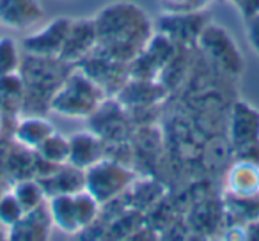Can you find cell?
<instances>
[{"label": "cell", "instance_id": "cell-1", "mask_svg": "<svg viewBox=\"0 0 259 241\" xmlns=\"http://www.w3.org/2000/svg\"><path fill=\"white\" fill-rule=\"evenodd\" d=\"M96 50L112 61L130 64L141 55L155 34V27L148 13L134 2H112L98 11Z\"/></svg>", "mask_w": 259, "mask_h": 241}, {"label": "cell", "instance_id": "cell-2", "mask_svg": "<svg viewBox=\"0 0 259 241\" xmlns=\"http://www.w3.org/2000/svg\"><path fill=\"white\" fill-rule=\"evenodd\" d=\"M105 101L107 92L82 68H76L57 87L50 100V108L62 117L91 119Z\"/></svg>", "mask_w": 259, "mask_h": 241}, {"label": "cell", "instance_id": "cell-3", "mask_svg": "<svg viewBox=\"0 0 259 241\" xmlns=\"http://www.w3.org/2000/svg\"><path fill=\"white\" fill-rule=\"evenodd\" d=\"M100 206L87 190H78L73 194L52 195L48 201V213L52 225L66 234H75L96 220Z\"/></svg>", "mask_w": 259, "mask_h": 241}, {"label": "cell", "instance_id": "cell-4", "mask_svg": "<svg viewBox=\"0 0 259 241\" xmlns=\"http://www.w3.org/2000/svg\"><path fill=\"white\" fill-rule=\"evenodd\" d=\"M134 181V172L114 160L101 158L83 170V190H87L100 204L115 199Z\"/></svg>", "mask_w": 259, "mask_h": 241}, {"label": "cell", "instance_id": "cell-5", "mask_svg": "<svg viewBox=\"0 0 259 241\" xmlns=\"http://www.w3.org/2000/svg\"><path fill=\"white\" fill-rule=\"evenodd\" d=\"M229 138L240 158L259 163V110L245 101H238L231 110Z\"/></svg>", "mask_w": 259, "mask_h": 241}, {"label": "cell", "instance_id": "cell-6", "mask_svg": "<svg viewBox=\"0 0 259 241\" xmlns=\"http://www.w3.org/2000/svg\"><path fill=\"white\" fill-rule=\"evenodd\" d=\"M199 46L209 55L215 62H219L224 69L229 73H238L243 69V59H241L238 46L234 44L231 34L224 27L217 25V23H206L204 29L201 30L197 37Z\"/></svg>", "mask_w": 259, "mask_h": 241}, {"label": "cell", "instance_id": "cell-7", "mask_svg": "<svg viewBox=\"0 0 259 241\" xmlns=\"http://www.w3.org/2000/svg\"><path fill=\"white\" fill-rule=\"evenodd\" d=\"M71 18L59 16L48 22L43 29L30 34L23 39L22 48L29 57L41 59H59L62 46H64L66 36H68Z\"/></svg>", "mask_w": 259, "mask_h": 241}, {"label": "cell", "instance_id": "cell-8", "mask_svg": "<svg viewBox=\"0 0 259 241\" xmlns=\"http://www.w3.org/2000/svg\"><path fill=\"white\" fill-rule=\"evenodd\" d=\"M174 41L165 34L155 32L146 48L134 62H130V78L155 80V76L172 59Z\"/></svg>", "mask_w": 259, "mask_h": 241}, {"label": "cell", "instance_id": "cell-9", "mask_svg": "<svg viewBox=\"0 0 259 241\" xmlns=\"http://www.w3.org/2000/svg\"><path fill=\"white\" fill-rule=\"evenodd\" d=\"M96 41L98 36L94 18L71 20L59 61H62L64 64H75V62L85 61L96 50Z\"/></svg>", "mask_w": 259, "mask_h": 241}, {"label": "cell", "instance_id": "cell-10", "mask_svg": "<svg viewBox=\"0 0 259 241\" xmlns=\"http://www.w3.org/2000/svg\"><path fill=\"white\" fill-rule=\"evenodd\" d=\"M82 64L80 68L107 92V96L119 92L130 80V64L112 61L103 55L93 54L82 61Z\"/></svg>", "mask_w": 259, "mask_h": 241}, {"label": "cell", "instance_id": "cell-11", "mask_svg": "<svg viewBox=\"0 0 259 241\" xmlns=\"http://www.w3.org/2000/svg\"><path fill=\"white\" fill-rule=\"evenodd\" d=\"M45 18L39 0H0V25L11 30H27Z\"/></svg>", "mask_w": 259, "mask_h": 241}, {"label": "cell", "instance_id": "cell-12", "mask_svg": "<svg viewBox=\"0 0 259 241\" xmlns=\"http://www.w3.org/2000/svg\"><path fill=\"white\" fill-rule=\"evenodd\" d=\"M101 158H103V142L98 133L78 131L69 137V165L85 170Z\"/></svg>", "mask_w": 259, "mask_h": 241}, {"label": "cell", "instance_id": "cell-13", "mask_svg": "<svg viewBox=\"0 0 259 241\" xmlns=\"http://www.w3.org/2000/svg\"><path fill=\"white\" fill-rule=\"evenodd\" d=\"M227 195L254 197L259 195V163L240 158L227 172Z\"/></svg>", "mask_w": 259, "mask_h": 241}, {"label": "cell", "instance_id": "cell-14", "mask_svg": "<svg viewBox=\"0 0 259 241\" xmlns=\"http://www.w3.org/2000/svg\"><path fill=\"white\" fill-rule=\"evenodd\" d=\"M52 225L48 206H39L36 209L25 211V215L9 229L11 239H45Z\"/></svg>", "mask_w": 259, "mask_h": 241}, {"label": "cell", "instance_id": "cell-15", "mask_svg": "<svg viewBox=\"0 0 259 241\" xmlns=\"http://www.w3.org/2000/svg\"><path fill=\"white\" fill-rule=\"evenodd\" d=\"M55 131L50 121L39 117V115H29V117L20 119L15 128V140L22 148L29 151H36L48 137Z\"/></svg>", "mask_w": 259, "mask_h": 241}, {"label": "cell", "instance_id": "cell-16", "mask_svg": "<svg viewBox=\"0 0 259 241\" xmlns=\"http://www.w3.org/2000/svg\"><path fill=\"white\" fill-rule=\"evenodd\" d=\"M34 153L45 163H50L54 167L64 165V163H68L69 158V138L54 131Z\"/></svg>", "mask_w": 259, "mask_h": 241}, {"label": "cell", "instance_id": "cell-17", "mask_svg": "<svg viewBox=\"0 0 259 241\" xmlns=\"http://www.w3.org/2000/svg\"><path fill=\"white\" fill-rule=\"evenodd\" d=\"M11 191L15 194V197L18 199V202L25 211L36 209L47 202V190L41 184V181L37 179H30L29 177V179L16 181Z\"/></svg>", "mask_w": 259, "mask_h": 241}, {"label": "cell", "instance_id": "cell-18", "mask_svg": "<svg viewBox=\"0 0 259 241\" xmlns=\"http://www.w3.org/2000/svg\"><path fill=\"white\" fill-rule=\"evenodd\" d=\"M22 59H20L18 44L13 37H0V76H8L20 71Z\"/></svg>", "mask_w": 259, "mask_h": 241}, {"label": "cell", "instance_id": "cell-19", "mask_svg": "<svg viewBox=\"0 0 259 241\" xmlns=\"http://www.w3.org/2000/svg\"><path fill=\"white\" fill-rule=\"evenodd\" d=\"M23 215H25V209L22 208L13 191H6L0 195V223L2 225L11 229Z\"/></svg>", "mask_w": 259, "mask_h": 241}, {"label": "cell", "instance_id": "cell-20", "mask_svg": "<svg viewBox=\"0 0 259 241\" xmlns=\"http://www.w3.org/2000/svg\"><path fill=\"white\" fill-rule=\"evenodd\" d=\"M245 30H247L248 46L259 57V13L245 18Z\"/></svg>", "mask_w": 259, "mask_h": 241}, {"label": "cell", "instance_id": "cell-21", "mask_svg": "<svg viewBox=\"0 0 259 241\" xmlns=\"http://www.w3.org/2000/svg\"><path fill=\"white\" fill-rule=\"evenodd\" d=\"M204 0H162V6L169 13H185V11H199Z\"/></svg>", "mask_w": 259, "mask_h": 241}, {"label": "cell", "instance_id": "cell-22", "mask_svg": "<svg viewBox=\"0 0 259 241\" xmlns=\"http://www.w3.org/2000/svg\"><path fill=\"white\" fill-rule=\"evenodd\" d=\"M243 230H245V239H259V218L245 223Z\"/></svg>", "mask_w": 259, "mask_h": 241}, {"label": "cell", "instance_id": "cell-23", "mask_svg": "<svg viewBox=\"0 0 259 241\" xmlns=\"http://www.w3.org/2000/svg\"><path fill=\"white\" fill-rule=\"evenodd\" d=\"M0 133H2V114H0Z\"/></svg>", "mask_w": 259, "mask_h": 241}]
</instances>
